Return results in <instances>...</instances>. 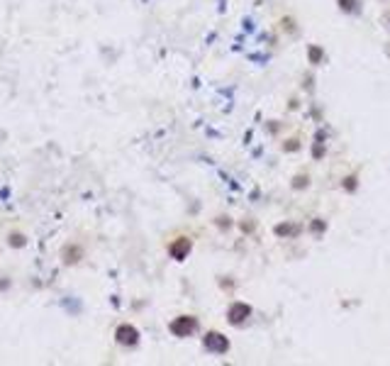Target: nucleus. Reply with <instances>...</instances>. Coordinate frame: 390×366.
<instances>
[{"instance_id": "1", "label": "nucleus", "mask_w": 390, "mask_h": 366, "mask_svg": "<svg viewBox=\"0 0 390 366\" xmlns=\"http://www.w3.org/2000/svg\"><path fill=\"white\" fill-rule=\"evenodd\" d=\"M205 347H208L210 351H215V354H225V351L230 349V342L225 339V334H220V332H210V334L205 337Z\"/></svg>"}, {"instance_id": "2", "label": "nucleus", "mask_w": 390, "mask_h": 366, "mask_svg": "<svg viewBox=\"0 0 390 366\" xmlns=\"http://www.w3.org/2000/svg\"><path fill=\"white\" fill-rule=\"evenodd\" d=\"M249 315H251V308H249L247 303H234V305L230 308V322H232V325L244 322Z\"/></svg>"}, {"instance_id": "3", "label": "nucleus", "mask_w": 390, "mask_h": 366, "mask_svg": "<svg viewBox=\"0 0 390 366\" xmlns=\"http://www.w3.org/2000/svg\"><path fill=\"white\" fill-rule=\"evenodd\" d=\"M173 329H176V332H180V334H185V332L195 329V320H183V322H176V325H173Z\"/></svg>"}, {"instance_id": "4", "label": "nucleus", "mask_w": 390, "mask_h": 366, "mask_svg": "<svg viewBox=\"0 0 390 366\" xmlns=\"http://www.w3.org/2000/svg\"><path fill=\"white\" fill-rule=\"evenodd\" d=\"M339 5L346 13H358V0H339Z\"/></svg>"}, {"instance_id": "5", "label": "nucleus", "mask_w": 390, "mask_h": 366, "mask_svg": "<svg viewBox=\"0 0 390 366\" xmlns=\"http://www.w3.org/2000/svg\"><path fill=\"white\" fill-rule=\"evenodd\" d=\"M298 232V225H281L276 227V235H295Z\"/></svg>"}, {"instance_id": "6", "label": "nucleus", "mask_w": 390, "mask_h": 366, "mask_svg": "<svg viewBox=\"0 0 390 366\" xmlns=\"http://www.w3.org/2000/svg\"><path fill=\"white\" fill-rule=\"evenodd\" d=\"M322 59V49H317V47H310V61L312 64H317Z\"/></svg>"}, {"instance_id": "7", "label": "nucleus", "mask_w": 390, "mask_h": 366, "mask_svg": "<svg viewBox=\"0 0 390 366\" xmlns=\"http://www.w3.org/2000/svg\"><path fill=\"white\" fill-rule=\"evenodd\" d=\"M188 249H190V244H188V242H183V244H176V247H173V254H180V256H183Z\"/></svg>"}, {"instance_id": "8", "label": "nucleus", "mask_w": 390, "mask_h": 366, "mask_svg": "<svg viewBox=\"0 0 390 366\" xmlns=\"http://www.w3.org/2000/svg\"><path fill=\"white\" fill-rule=\"evenodd\" d=\"M354 181H356L354 176H351V178H346V188H349V191H354Z\"/></svg>"}]
</instances>
